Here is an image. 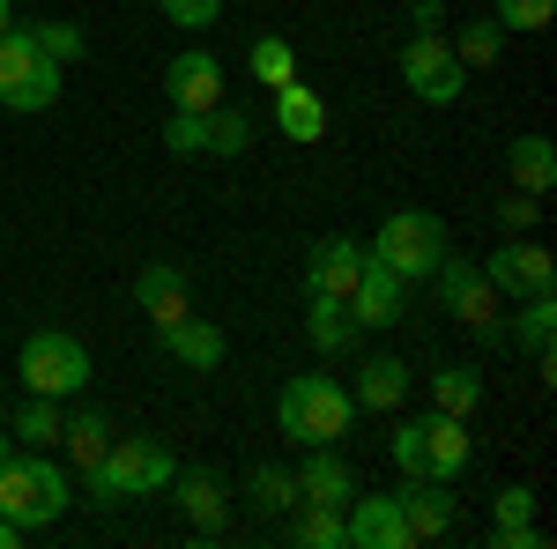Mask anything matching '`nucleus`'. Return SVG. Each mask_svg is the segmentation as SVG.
<instances>
[{
    "instance_id": "1",
    "label": "nucleus",
    "mask_w": 557,
    "mask_h": 549,
    "mask_svg": "<svg viewBox=\"0 0 557 549\" xmlns=\"http://www.w3.org/2000/svg\"><path fill=\"white\" fill-rule=\"evenodd\" d=\"M172 475H178V453L164 438H112L104 461L89 467V498L97 506H134V498L172 490Z\"/></svg>"
},
{
    "instance_id": "2",
    "label": "nucleus",
    "mask_w": 557,
    "mask_h": 549,
    "mask_svg": "<svg viewBox=\"0 0 557 549\" xmlns=\"http://www.w3.org/2000/svg\"><path fill=\"white\" fill-rule=\"evenodd\" d=\"M67 506H75V498H67L60 461H45V453H8V461H0V520H15L23 535H30V527H52Z\"/></svg>"
},
{
    "instance_id": "3",
    "label": "nucleus",
    "mask_w": 557,
    "mask_h": 549,
    "mask_svg": "<svg viewBox=\"0 0 557 549\" xmlns=\"http://www.w3.org/2000/svg\"><path fill=\"white\" fill-rule=\"evenodd\" d=\"M349 416H357V401H349V386H335V379H290L283 394H275V423H283V438H298L305 453L312 446H335L349 431Z\"/></svg>"
},
{
    "instance_id": "4",
    "label": "nucleus",
    "mask_w": 557,
    "mask_h": 549,
    "mask_svg": "<svg viewBox=\"0 0 557 549\" xmlns=\"http://www.w3.org/2000/svg\"><path fill=\"white\" fill-rule=\"evenodd\" d=\"M0 104L8 112H52L60 104V60L30 38V23L0 30Z\"/></svg>"
},
{
    "instance_id": "5",
    "label": "nucleus",
    "mask_w": 557,
    "mask_h": 549,
    "mask_svg": "<svg viewBox=\"0 0 557 549\" xmlns=\"http://www.w3.org/2000/svg\"><path fill=\"white\" fill-rule=\"evenodd\" d=\"M364 253L380 260V267H394L401 283H431V267L454 253V238H446V223H438L431 209H394Z\"/></svg>"
},
{
    "instance_id": "6",
    "label": "nucleus",
    "mask_w": 557,
    "mask_h": 549,
    "mask_svg": "<svg viewBox=\"0 0 557 549\" xmlns=\"http://www.w3.org/2000/svg\"><path fill=\"white\" fill-rule=\"evenodd\" d=\"M469 416H424V423H401L394 431V467L401 475H438V483H454L461 467H469Z\"/></svg>"
},
{
    "instance_id": "7",
    "label": "nucleus",
    "mask_w": 557,
    "mask_h": 549,
    "mask_svg": "<svg viewBox=\"0 0 557 549\" xmlns=\"http://www.w3.org/2000/svg\"><path fill=\"white\" fill-rule=\"evenodd\" d=\"M83 386H89V349L75 335L38 327V335L23 341V394H52V401H67V394H83Z\"/></svg>"
},
{
    "instance_id": "8",
    "label": "nucleus",
    "mask_w": 557,
    "mask_h": 549,
    "mask_svg": "<svg viewBox=\"0 0 557 549\" xmlns=\"http://www.w3.org/2000/svg\"><path fill=\"white\" fill-rule=\"evenodd\" d=\"M431 283H438L446 312H454L475 341H506V327H498V290L483 283V267H475V260H454V253H446L438 267H431Z\"/></svg>"
},
{
    "instance_id": "9",
    "label": "nucleus",
    "mask_w": 557,
    "mask_h": 549,
    "mask_svg": "<svg viewBox=\"0 0 557 549\" xmlns=\"http://www.w3.org/2000/svg\"><path fill=\"white\" fill-rule=\"evenodd\" d=\"M401 83L417 89L424 104H454L469 89V67L454 60V45L438 38V30H417V38L401 45Z\"/></svg>"
},
{
    "instance_id": "10",
    "label": "nucleus",
    "mask_w": 557,
    "mask_h": 549,
    "mask_svg": "<svg viewBox=\"0 0 557 549\" xmlns=\"http://www.w3.org/2000/svg\"><path fill=\"white\" fill-rule=\"evenodd\" d=\"M483 283H491L498 297H535V290H550V283H557V260L543 253V246H528V238L513 230L498 253L483 260Z\"/></svg>"
},
{
    "instance_id": "11",
    "label": "nucleus",
    "mask_w": 557,
    "mask_h": 549,
    "mask_svg": "<svg viewBox=\"0 0 557 549\" xmlns=\"http://www.w3.org/2000/svg\"><path fill=\"white\" fill-rule=\"evenodd\" d=\"M394 506H401L409 542H446V535L461 527V506L446 498V483H438V475H409V490H401Z\"/></svg>"
},
{
    "instance_id": "12",
    "label": "nucleus",
    "mask_w": 557,
    "mask_h": 549,
    "mask_svg": "<svg viewBox=\"0 0 557 549\" xmlns=\"http://www.w3.org/2000/svg\"><path fill=\"white\" fill-rule=\"evenodd\" d=\"M164 97H172V112H215L223 104V67H215V52H178L172 67H164Z\"/></svg>"
},
{
    "instance_id": "13",
    "label": "nucleus",
    "mask_w": 557,
    "mask_h": 549,
    "mask_svg": "<svg viewBox=\"0 0 557 549\" xmlns=\"http://www.w3.org/2000/svg\"><path fill=\"white\" fill-rule=\"evenodd\" d=\"M134 304L149 312V327L164 335V327H178L194 304H186V267L178 260H149L141 275H134Z\"/></svg>"
},
{
    "instance_id": "14",
    "label": "nucleus",
    "mask_w": 557,
    "mask_h": 549,
    "mask_svg": "<svg viewBox=\"0 0 557 549\" xmlns=\"http://www.w3.org/2000/svg\"><path fill=\"white\" fill-rule=\"evenodd\" d=\"M401 304H409V283L364 253V275H357V290H349V320H357V327H394Z\"/></svg>"
},
{
    "instance_id": "15",
    "label": "nucleus",
    "mask_w": 557,
    "mask_h": 549,
    "mask_svg": "<svg viewBox=\"0 0 557 549\" xmlns=\"http://www.w3.org/2000/svg\"><path fill=\"white\" fill-rule=\"evenodd\" d=\"M357 275H364V246L327 238V246H312V260H305V297H343V304H349Z\"/></svg>"
},
{
    "instance_id": "16",
    "label": "nucleus",
    "mask_w": 557,
    "mask_h": 549,
    "mask_svg": "<svg viewBox=\"0 0 557 549\" xmlns=\"http://www.w3.org/2000/svg\"><path fill=\"white\" fill-rule=\"evenodd\" d=\"M357 512H343L349 520V542L357 549H409V527H401V506L394 498H349Z\"/></svg>"
},
{
    "instance_id": "17",
    "label": "nucleus",
    "mask_w": 557,
    "mask_h": 549,
    "mask_svg": "<svg viewBox=\"0 0 557 549\" xmlns=\"http://www.w3.org/2000/svg\"><path fill=\"white\" fill-rule=\"evenodd\" d=\"M164 349H172V364H186V372H215L231 341H223L215 320H194V312H186L178 327H164Z\"/></svg>"
},
{
    "instance_id": "18",
    "label": "nucleus",
    "mask_w": 557,
    "mask_h": 549,
    "mask_svg": "<svg viewBox=\"0 0 557 549\" xmlns=\"http://www.w3.org/2000/svg\"><path fill=\"white\" fill-rule=\"evenodd\" d=\"M298 498L305 506H349L357 498V483H349V467L335 446H312V461L298 467Z\"/></svg>"
},
{
    "instance_id": "19",
    "label": "nucleus",
    "mask_w": 557,
    "mask_h": 549,
    "mask_svg": "<svg viewBox=\"0 0 557 549\" xmlns=\"http://www.w3.org/2000/svg\"><path fill=\"white\" fill-rule=\"evenodd\" d=\"M172 490H178V512L194 520V535H223V483L209 467H178Z\"/></svg>"
},
{
    "instance_id": "20",
    "label": "nucleus",
    "mask_w": 557,
    "mask_h": 549,
    "mask_svg": "<svg viewBox=\"0 0 557 549\" xmlns=\"http://www.w3.org/2000/svg\"><path fill=\"white\" fill-rule=\"evenodd\" d=\"M401 394H409V364L401 357H364V372H357V409H380V416H394L401 409Z\"/></svg>"
},
{
    "instance_id": "21",
    "label": "nucleus",
    "mask_w": 557,
    "mask_h": 549,
    "mask_svg": "<svg viewBox=\"0 0 557 549\" xmlns=\"http://www.w3.org/2000/svg\"><path fill=\"white\" fill-rule=\"evenodd\" d=\"M275 127H283V141H320V134H327V104H320V89L283 83V89H275Z\"/></svg>"
},
{
    "instance_id": "22",
    "label": "nucleus",
    "mask_w": 557,
    "mask_h": 549,
    "mask_svg": "<svg viewBox=\"0 0 557 549\" xmlns=\"http://www.w3.org/2000/svg\"><path fill=\"white\" fill-rule=\"evenodd\" d=\"M305 335H312V349H320V357H349L364 327L349 320L343 297H312V312H305Z\"/></svg>"
},
{
    "instance_id": "23",
    "label": "nucleus",
    "mask_w": 557,
    "mask_h": 549,
    "mask_svg": "<svg viewBox=\"0 0 557 549\" xmlns=\"http://www.w3.org/2000/svg\"><path fill=\"white\" fill-rule=\"evenodd\" d=\"M513 186H520V194H550V186H557L550 134H520V141H513Z\"/></svg>"
},
{
    "instance_id": "24",
    "label": "nucleus",
    "mask_w": 557,
    "mask_h": 549,
    "mask_svg": "<svg viewBox=\"0 0 557 549\" xmlns=\"http://www.w3.org/2000/svg\"><path fill=\"white\" fill-rule=\"evenodd\" d=\"M60 446H67V461L89 475V467L104 461V446H112V423H104V409H83V416H67V423H60Z\"/></svg>"
},
{
    "instance_id": "25",
    "label": "nucleus",
    "mask_w": 557,
    "mask_h": 549,
    "mask_svg": "<svg viewBox=\"0 0 557 549\" xmlns=\"http://www.w3.org/2000/svg\"><path fill=\"white\" fill-rule=\"evenodd\" d=\"M550 335H557V297L550 290L520 297V341H528V357H535L543 379H550Z\"/></svg>"
},
{
    "instance_id": "26",
    "label": "nucleus",
    "mask_w": 557,
    "mask_h": 549,
    "mask_svg": "<svg viewBox=\"0 0 557 549\" xmlns=\"http://www.w3.org/2000/svg\"><path fill=\"white\" fill-rule=\"evenodd\" d=\"M431 401H438L446 416H475V409H483V372H475V364H446V372L431 379Z\"/></svg>"
},
{
    "instance_id": "27",
    "label": "nucleus",
    "mask_w": 557,
    "mask_h": 549,
    "mask_svg": "<svg viewBox=\"0 0 557 549\" xmlns=\"http://www.w3.org/2000/svg\"><path fill=\"white\" fill-rule=\"evenodd\" d=\"M290 542H298V549H343V542H349L343 506H305L298 527H290Z\"/></svg>"
},
{
    "instance_id": "28",
    "label": "nucleus",
    "mask_w": 557,
    "mask_h": 549,
    "mask_svg": "<svg viewBox=\"0 0 557 549\" xmlns=\"http://www.w3.org/2000/svg\"><path fill=\"white\" fill-rule=\"evenodd\" d=\"M246 67H253V83H260V89L298 83V52H290L283 38H253V45H246Z\"/></svg>"
},
{
    "instance_id": "29",
    "label": "nucleus",
    "mask_w": 557,
    "mask_h": 549,
    "mask_svg": "<svg viewBox=\"0 0 557 549\" xmlns=\"http://www.w3.org/2000/svg\"><path fill=\"white\" fill-rule=\"evenodd\" d=\"M60 423H67V416H60V401H52V394H30V401L8 416V431H15L23 446H52V438H60Z\"/></svg>"
},
{
    "instance_id": "30",
    "label": "nucleus",
    "mask_w": 557,
    "mask_h": 549,
    "mask_svg": "<svg viewBox=\"0 0 557 549\" xmlns=\"http://www.w3.org/2000/svg\"><path fill=\"white\" fill-rule=\"evenodd\" d=\"M246 141H253V120H246L238 104H215L209 112V149L215 157H246Z\"/></svg>"
},
{
    "instance_id": "31",
    "label": "nucleus",
    "mask_w": 557,
    "mask_h": 549,
    "mask_svg": "<svg viewBox=\"0 0 557 549\" xmlns=\"http://www.w3.org/2000/svg\"><path fill=\"white\" fill-rule=\"evenodd\" d=\"M253 506H260V512L305 506V498H298V475H290V467H253Z\"/></svg>"
},
{
    "instance_id": "32",
    "label": "nucleus",
    "mask_w": 557,
    "mask_h": 549,
    "mask_svg": "<svg viewBox=\"0 0 557 549\" xmlns=\"http://www.w3.org/2000/svg\"><path fill=\"white\" fill-rule=\"evenodd\" d=\"M164 149L172 157H209V112H172L164 120Z\"/></svg>"
},
{
    "instance_id": "33",
    "label": "nucleus",
    "mask_w": 557,
    "mask_h": 549,
    "mask_svg": "<svg viewBox=\"0 0 557 549\" xmlns=\"http://www.w3.org/2000/svg\"><path fill=\"white\" fill-rule=\"evenodd\" d=\"M498 45H506L498 23H469V30L454 38V60H461V67H491V60H498Z\"/></svg>"
},
{
    "instance_id": "34",
    "label": "nucleus",
    "mask_w": 557,
    "mask_h": 549,
    "mask_svg": "<svg viewBox=\"0 0 557 549\" xmlns=\"http://www.w3.org/2000/svg\"><path fill=\"white\" fill-rule=\"evenodd\" d=\"M550 15H557V0H498V30H550Z\"/></svg>"
},
{
    "instance_id": "35",
    "label": "nucleus",
    "mask_w": 557,
    "mask_h": 549,
    "mask_svg": "<svg viewBox=\"0 0 557 549\" xmlns=\"http://www.w3.org/2000/svg\"><path fill=\"white\" fill-rule=\"evenodd\" d=\"M30 38H38L45 52L60 60V67H67V60H83V52H89V38L75 30V23H30Z\"/></svg>"
},
{
    "instance_id": "36",
    "label": "nucleus",
    "mask_w": 557,
    "mask_h": 549,
    "mask_svg": "<svg viewBox=\"0 0 557 549\" xmlns=\"http://www.w3.org/2000/svg\"><path fill=\"white\" fill-rule=\"evenodd\" d=\"M164 8V23H178V30H209L215 15H223V0H157Z\"/></svg>"
},
{
    "instance_id": "37",
    "label": "nucleus",
    "mask_w": 557,
    "mask_h": 549,
    "mask_svg": "<svg viewBox=\"0 0 557 549\" xmlns=\"http://www.w3.org/2000/svg\"><path fill=\"white\" fill-rule=\"evenodd\" d=\"M528 520H535V490H528V483L498 490V520H491V527H528Z\"/></svg>"
},
{
    "instance_id": "38",
    "label": "nucleus",
    "mask_w": 557,
    "mask_h": 549,
    "mask_svg": "<svg viewBox=\"0 0 557 549\" xmlns=\"http://www.w3.org/2000/svg\"><path fill=\"white\" fill-rule=\"evenodd\" d=\"M543 542H550V535H543L535 520H528V527H491V549H543Z\"/></svg>"
},
{
    "instance_id": "39",
    "label": "nucleus",
    "mask_w": 557,
    "mask_h": 549,
    "mask_svg": "<svg viewBox=\"0 0 557 549\" xmlns=\"http://www.w3.org/2000/svg\"><path fill=\"white\" fill-rule=\"evenodd\" d=\"M498 223H506V238L528 230V223H535V201H498Z\"/></svg>"
},
{
    "instance_id": "40",
    "label": "nucleus",
    "mask_w": 557,
    "mask_h": 549,
    "mask_svg": "<svg viewBox=\"0 0 557 549\" xmlns=\"http://www.w3.org/2000/svg\"><path fill=\"white\" fill-rule=\"evenodd\" d=\"M23 542V527H15V520H0V549H15Z\"/></svg>"
},
{
    "instance_id": "41",
    "label": "nucleus",
    "mask_w": 557,
    "mask_h": 549,
    "mask_svg": "<svg viewBox=\"0 0 557 549\" xmlns=\"http://www.w3.org/2000/svg\"><path fill=\"white\" fill-rule=\"evenodd\" d=\"M8 453H15V446H8V423H0V461H8Z\"/></svg>"
},
{
    "instance_id": "42",
    "label": "nucleus",
    "mask_w": 557,
    "mask_h": 549,
    "mask_svg": "<svg viewBox=\"0 0 557 549\" xmlns=\"http://www.w3.org/2000/svg\"><path fill=\"white\" fill-rule=\"evenodd\" d=\"M8 23H15V8H8V0H0V30H8Z\"/></svg>"
},
{
    "instance_id": "43",
    "label": "nucleus",
    "mask_w": 557,
    "mask_h": 549,
    "mask_svg": "<svg viewBox=\"0 0 557 549\" xmlns=\"http://www.w3.org/2000/svg\"><path fill=\"white\" fill-rule=\"evenodd\" d=\"M0 423H8V409H0Z\"/></svg>"
}]
</instances>
